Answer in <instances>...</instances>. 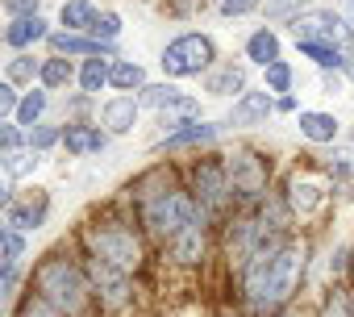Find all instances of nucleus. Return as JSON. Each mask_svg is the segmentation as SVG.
<instances>
[{"mask_svg": "<svg viewBox=\"0 0 354 317\" xmlns=\"http://www.w3.org/2000/svg\"><path fill=\"white\" fill-rule=\"evenodd\" d=\"M304 255H308V246L292 242L283 234V238H267L242 263V300L254 317H271L296 296V288L304 280Z\"/></svg>", "mask_w": 354, "mask_h": 317, "instance_id": "obj_1", "label": "nucleus"}, {"mask_svg": "<svg viewBox=\"0 0 354 317\" xmlns=\"http://www.w3.org/2000/svg\"><path fill=\"white\" fill-rule=\"evenodd\" d=\"M34 296L46 300L63 317H88L92 313V284H88L84 267L71 263L67 255H46L34 267Z\"/></svg>", "mask_w": 354, "mask_h": 317, "instance_id": "obj_2", "label": "nucleus"}, {"mask_svg": "<svg viewBox=\"0 0 354 317\" xmlns=\"http://www.w3.org/2000/svg\"><path fill=\"white\" fill-rule=\"evenodd\" d=\"M84 246H88V255H96V259H104V263L129 271V275H133V271L142 267V259H146L138 230H133L129 221H121V217H96V221H88V226H84Z\"/></svg>", "mask_w": 354, "mask_h": 317, "instance_id": "obj_3", "label": "nucleus"}, {"mask_svg": "<svg viewBox=\"0 0 354 317\" xmlns=\"http://www.w3.org/2000/svg\"><path fill=\"white\" fill-rule=\"evenodd\" d=\"M138 217H142V230L154 242H171L184 226H192L205 213H201V205L192 201L188 188H167L162 197H150L146 205H138Z\"/></svg>", "mask_w": 354, "mask_h": 317, "instance_id": "obj_4", "label": "nucleus"}, {"mask_svg": "<svg viewBox=\"0 0 354 317\" xmlns=\"http://www.w3.org/2000/svg\"><path fill=\"white\" fill-rule=\"evenodd\" d=\"M225 176H230V197L238 205H254V201H263V192L271 184V158L242 146V150L225 154Z\"/></svg>", "mask_w": 354, "mask_h": 317, "instance_id": "obj_5", "label": "nucleus"}, {"mask_svg": "<svg viewBox=\"0 0 354 317\" xmlns=\"http://www.w3.org/2000/svg\"><path fill=\"white\" fill-rule=\"evenodd\" d=\"M162 75L171 80H188V75H201L217 63V42L209 34H180V38H171L162 46Z\"/></svg>", "mask_w": 354, "mask_h": 317, "instance_id": "obj_6", "label": "nucleus"}, {"mask_svg": "<svg viewBox=\"0 0 354 317\" xmlns=\"http://www.w3.org/2000/svg\"><path fill=\"white\" fill-rule=\"evenodd\" d=\"M84 275H88V284H92V296L100 300V309L121 313V309L133 305V280H129V271H121V267H113V263L88 255V259H84Z\"/></svg>", "mask_w": 354, "mask_h": 317, "instance_id": "obj_7", "label": "nucleus"}, {"mask_svg": "<svg viewBox=\"0 0 354 317\" xmlns=\"http://www.w3.org/2000/svg\"><path fill=\"white\" fill-rule=\"evenodd\" d=\"M192 201L201 205V213H221L230 209V176H225V158H201V163L192 167Z\"/></svg>", "mask_w": 354, "mask_h": 317, "instance_id": "obj_8", "label": "nucleus"}, {"mask_svg": "<svg viewBox=\"0 0 354 317\" xmlns=\"http://www.w3.org/2000/svg\"><path fill=\"white\" fill-rule=\"evenodd\" d=\"M292 34H296V42H329V46H342L350 38V26L342 21V13L304 9V13L292 17Z\"/></svg>", "mask_w": 354, "mask_h": 317, "instance_id": "obj_9", "label": "nucleus"}, {"mask_svg": "<svg viewBox=\"0 0 354 317\" xmlns=\"http://www.w3.org/2000/svg\"><path fill=\"white\" fill-rule=\"evenodd\" d=\"M167 246H171V259L180 263V267H196V263H205V251H209V221L196 217L192 226H184L180 234H175Z\"/></svg>", "mask_w": 354, "mask_h": 317, "instance_id": "obj_10", "label": "nucleus"}, {"mask_svg": "<svg viewBox=\"0 0 354 317\" xmlns=\"http://www.w3.org/2000/svg\"><path fill=\"white\" fill-rule=\"evenodd\" d=\"M46 38H50V21H46L42 13L13 17L5 30H0V42H5V46H13V51H30V46L46 42Z\"/></svg>", "mask_w": 354, "mask_h": 317, "instance_id": "obj_11", "label": "nucleus"}, {"mask_svg": "<svg viewBox=\"0 0 354 317\" xmlns=\"http://www.w3.org/2000/svg\"><path fill=\"white\" fill-rule=\"evenodd\" d=\"M59 142H63L67 154L84 158V154H100L104 142H109V134H104L100 125H92V121H67L63 134H59Z\"/></svg>", "mask_w": 354, "mask_h": 317, "instance_id": "obj_12", "label": "nucleus"}, {"mask_svg": "<svg viewBox=\"0 0 354 317\" xmlns=\"http://www.w3.org/2000/svg\"><path fill=\"white\" fill-rule=\"evenodd\" d=\"M46 42H50V51H55V55H63V59H109V55H113V42H96V38L67 34V30L50 34Z\"/></svg>", "mask_w": 354, "mask_h": 317, "instance_id": "obj_13", "label": "nucleus"}, {"mask_svg": "<svg viewBox=\"0 0 354 317\" xmlns=\"http://www.w3.org/2000/svg\"><path fill=\"white\" fill-rule=\"evenodd\" d=\"M271 109H275V100H271L267 88H263V92H242V96L234 100L225 125H234V129H242V125H263V121L271 117Z\"/></svg>", "mask_w": 354, "mask_h": 317, "instance_id": "obj_14", "label": "nucleus"}, {"mask_svg": "<svg viewBox=\"0 0 354 317\" xmlns=\"http://www.w3.org/2000/svg\"><path fill=\"white\" fill-rule=\"evenodd\" d=\"M221 129H225V121H188V125H180V129H171V134H162V150H184V146H205V142H217L221 138Z\"/></svg>", "mask_w": 354, "mask_h": 317, "instance_id": "obj_15", "label": "nucleus"}, {"mask_svg": "<svg viewBox=\"0 0 354 317\" xmlns=\"http://www.w3.org/2000/svg\"><path fill=\"white\" fill-rule=\"evenodd\" d=\"M138 113H142V105L133 96H113L100 105V125H104V134H129L138 125Z\"/></svg>", "mask_w": 354, "mask_h": 317, "instance_id": "obj_16", "label": "nucleus"}, {"mask_svg": "<svg viewBox=\"0 0 354 317\" xmlns=\"http://www.w3.org/2000/svg\"><path fill=\"white\" fill-rule=\"evenodd\" d=\"M167 188H175V172H171L167 163H158V167H150L146 176H138V180L125 188V197H129L133 205H146L150 197H162Z\"/></svg>", "mask_w": 354, "mask_h": 317, "instance_id": "obj_17", "label": "nucleus"}, {"mask_svg": "<svg viewBox=\"0 0 354 317\" xmlns=\"http://www.w3.org/2000/svg\"><path fill=\"white\" fill-rule=\"evenodd\" d=\"M288 205H292V213L313 217V213L325 205V188H321L313 176H292V184H288Z\"/></svg>", "mask_w": 354, "mask_h": 317, "instance_id": "obj_18", "label": "nucleus"}, {"mask_svg": "<svg viewBox=\"0 0 354 317\" xmlns=\"http://www.w3.org/2000/svg\"><path fill=\"white\" fill-rule=\"evenodd\" d=\"M209 96H242L246 92V67L242 63H213V75L205 80Z\"/></svg>", "mask_w": 354, "mask_h": 317, "instance_id": "obj_19", "label": "nucleus"}, {"mask_svg": "<svg viewBox=\"0 0 354 317\" xmlns=\"http://www.w3.org/2000/svg\"><path fill=\"white\" fill-rule=\"evenodd\" d=\"M296 129L308 138V142H333L337 138V129H342V121L333 117V113H317V109H304L300 117H296Z\"/></svg>", "mask_w": 354, "mask_h": 317, "instance_id": "obj_20", "label": "nucleus"}, {"mask_svg": "<svg viewBox=\"0 0 354 317\" xmlns=\"http://www.w3.org/2000/svg\"><path fill=\"white\" fill-rule=\"evenodd\" d=\"M96 5L92 0H63V9H59V26L67 30V34H92V26H96Z\"/></svg>", "mask_w": 354, "mask_h": 317, "instance_id": "obj_21", "label": "nucleus"}, {"mask_svg": "<svg viewBox=\"0 0 354 317\" xmlns=\"http://www.w3.org/2000/svg\"><path fill=\"white\" fill-rule=\"evenodd\" d=\"M46 221V197L34 205V201H9V209H5V226L9 230H21V234H30V230H38Z\"/></svg>", "mask_w": 354, "mask_h": 317, "instance_id": "obj_22", "label": "nucleus"}, {"mask_svg": "<svg viewBox=\"0 0 354 317\" xmlns=\"http://www.w3.org/2000/svg\"><path fill=\"white\" fill-rule=\"evenodd\" d=\"M246 59H250V63H259V67H267V63L283 59L279 34H275V30H254V34L246 38Z\"/></svg>", "mask_w": 354, "mask_h": 317, "instance_id": "obj_23", "label": "nucleus"}, {"mask_svg": "<svg viewBox=\"0 0 354 317\" xmlns=\"http://www.w3.org/2000/svg\"><path fill=\"white\" fill-rule=\"evenodd\" d=\"M109 88H117V92H142L146 88V67L133 63V59L109 63Z\"/></svg>", "mask_w": 354, "mask_h": 317, "instance_id": "obj_24", "label": "nucleus"}, {"mask_svg": "<svg viewBox=\"0 0 354 317\" xmlns=\"http://www.w3.org/2000/svg\"><path fill=\"white\" fill-rule=\"evenodd\" d=\"M46 109H50V92L38 84V88H30V92L17 100V113H13V117H17L21 129H30V125H38V121L46 117Z\"/></svg>", "mask_w": 354, "mask_h": 317, "instance_id": "obj_25", "label": "nucleus"}, {"mask_svg": "<svg viewBox=\"0 0 354 317\" xmlns=\"http://www.w3.org/2000/svg\"><path fill=\"white\" fill-rule=\"evenodd\" d=\"M38 80H42V88H46V92H59V88H67V84L75 80V67H71L63 55H50V59H42Z\"/></svg>", "mask_w": 354, "mask_h": 317, "instance_id": "obj_26", "label": "nucleus"}, {"mask_svg": "<svg viewBox=\"0 0 354 317\" xmlns=\"http://www.w3.org/2000/svg\"><path fill=\"white\" fill-rule=\"evenodd\" d=\"M296 46H300V55L313 59L321 71H342V63H346V51H342V46H329V42H296Z\"/></svg>", "mask_w": 354, "mask_h": 317, "instance_id": "obj_27", "label": "nucleus"}, {"mask_svg": "<svg viewBox=\"0 0 354 317\" xmlns=\"http://www.w3.org/2000/svg\"><path fill=\"white\" fill-rule=\"evenodd\" d=\"M75 80H80L84 96H100V88H109V59H84Z\"/></svg>", "mask_w": 354, "mask_h": 317, "instance_id": "obj_28", "label": "nucleus"}, {"mask_svg": "<svg viewBox=\"0 0 354 317\" xmlns=\"http://www.w3.org/2000/svg\"><path fill=\"white\" fill-rule=\"evenodd\" d=\"M38 67H42V63H38L34 55L17 51V55L9 59V71H5V80H9L13 88H17V84H34V80H38Z\"/></svg>", "mask_w": 354, "mask_h": 317, "instance_id": "obj_29", "label": "nucleus"}, {"mask_svg": "<svg viewBox=\"0 0 354 317\" xmlns=\"http://www.w3.org/2000/svg\"><path fill=\"white\" fill-rule=\"evenodd\" d=\"M292 67H288V59H275V63H267L263 67V84H267V92L271 96H283V92H292Z\"/></svg>", "mask_w": 354, "mask_h": 317, "instance_id": "obj_30", "label": "nucleus"}, {"mask_svg": "<svg viewBox=\"0 0 354 317\" xmlns=\"http://www.w3.org/2000/svg\"><path fill=\"white\" fill-rule=\"evenodd\" d=\"M59 134H63L59 125H50V121H38V125H30V129H26V146H30L34 154H42V150H50V146L59 142Z\"/></svg>", "mask_w": 354, "mask_h": 317, "instance_id": "obj_31", "label": "nucleus"}, {"mask_svg": "<svg viewBox=\"0 0 354 317\" xmlns=\"http://www.w3.org/2000/svg\"><path fill=\"white\" fill-rule=\"evenodd\" d=\"M121 30H125V21H121L117 13H100L88 38H96V42H117V38H121Z\"/></svg>", "mask_w": 354, "mask_h": 317, "instance_id": "obj_32", "label": "nucleus"}, {"mask_svg": "<svg viewBox=\"0 0 354 317\" xmlns=\"http://www.w3.org/2000/svg\"><path fill=\"white\" fill-rule=\"evenodd\" d=\"M263 9L271 21H292L296 13H304V0H263Z\"/></svg>", "mask_w": 354, "mask_h": 317, "instance_id": "obj_33", "label": "nucleus"}, {"mask_svg": "<svg viewBox=\"0 0 354 317\" xmlns=\"http://www.w3.org/2000/svg\"><path fill=\"white\" fill-rule=\"evenodd\" d=\"M0 255H5L9 263H17L21 255H26V238H21V230H0Z\"/></svg>", "mask_w": 354, "mask_h": 317, "instance_id": "obj_34", "label": "nucleus"}, {"mask_svg": "<svg viewBox=\"0 0 354 317\" xmlns=\"http://www.w3.org/2000/svg\"><path fill=\"white\" fill-rule=\"evenodd\" d=\"M17 284H21V263H0V305H5L13 292H17Z\"/></svg>", "mask_w": 354, "mask_h": 317, "instance_id": "obj_35", "label": "nucleus"}, {"mask_svg": "<svg viewBox=\"0 0 354 317\" xmlns=\"http://www.w3.org/2000/svg\"><path fill=\"white\" fill-rule=\"evenodd\" d=\"M34 167H38V158L26 154V150H9L5 154V176H30Z\"/></svg>", "mask_w": 354, "mask_h": 317, "instance_id": "obj_36", "label": "nucleus"}, {"mask_svg": "<svg viewBox=\"0 0 354 317\" xmlns=\"http://www.w3.org/2000/svg\"><path fill=\"white\" fill-rule=\"evenodd\" d=\"M26 146V129L21 125H9V121H0V150H21Z\"/></svg>", "mask_w": 354, "mask_h": 317, "instance_id": "obj_37", "label": "nucleus"}, {"mask_svg": "<svg viewBox=\"0 0 354 317\" xmlns=\"http://www.w3.org/2000/svg\"><path fill=\"white\" fill-rule=\"evenodd\" d=\"M321 317H350V300H346V292H342V288H333V292L325 296Z\"/></svg>", "mask_w": 354, "mask_h": 317, "instance_id": "obj_38", "label": "nucleus"}, {"mask_svg": "<svg viewBox=\"0 0 354 317\" xmlns=\"http://www.w3.org/2000/svg\"><path fill=\"white\" fill-rule=\"evenodd\" d=\"M17 100H21V96H17V88H13L9 80H0V121L17 113Z\"/></svg>", "mask_w": 354, "mask_h": 317, "instance_id": "obj_39", "label": "nucleus"}, {"mask_svg": "<svg viewBox=\"0 0 354 317\" xmlns=\"http://www.w3.org/2000/svg\"><path fill=\"white\" fill-rule=\"evenodd\" d=\"M21 317H63V313H55L46 300H38V296H26L21 300Z\"/></svg>", "mask_w": 354, "mask_h": 317, "instance_id": "obj_40", "label": "nucleus"}, {"mask_svg": "<svg viewBox=\"0 0 354 317\" xmlns=\"http://www.w3.org/2000/svg\"><path fill=\"white\" fill-rule=\"evenodd\" d=\"M217 5H221L225 17H242V13H250V9L259 5V0H217Z\"/></svg>", "mask_w": 354, "mask_h": 317, "instance_id": "obj_41", "label": "nucleus"}, {"mask_svg": "<svg viewBox=\"0 0 354 317\" xmlns=\"http://www.w3.org/2000/svg\"><path fill=\"white\" fill-rule=\"evenodd\" d=\"M5 9H9L13 17H30V13L42 9V0H5Z\"/></svg>", "mask_w": 354, "mask_h": 317, "instance_id": "obj_42", "label": "nucleus"}, {"mask_svg": "<svg viewBox=\"0 0 354 317\" xmlns=\"http://www.w3.org/2000/svg\"><path fill=\"white\" fill-rule=\"evenodd\" d=\"M9 201H13V184L0 176V209H9Z\"/></svg>", "mask_w": 354, "mask_h": 317, "instance_id": "obj_43", "label": "nucleus"}, {"mask_svg": "<svg viewBox=\"0 0 354 317\" xmlns=\"http://www.w3.org/2000/svg\"><path fill=\"white\" fill-rule=\"evenodd\" d=\"M325 92H333V96L342 92V75L337 71H325Z\"/></svg>", "mask_w": 354, "mask_h": 317, "instance_id": "obj_44", "label": "nucleus"}, {"mask_svg": "<svg viewBox=\"0 0 354 317\" xmlns=\"http://www.w3.org/2000/svg\"><path fill=\"white\" fill-rule=\"evenodd\" d=\"M275 109H279V113H292V109H296V96H288V92H283V96L275 100Z\"/></svg>", "mask_w": 354, "mask_h": 317, "instance_id": "obj_45", "label": "nucleus"}, {"mask_svg": "<svg viewBox=\"0 0 354 317\" xmlns=\"http://www.w3.org/2000/svg\"><path fill=\"white\" fill-rule=\"evenodd\" d=\"M342 21L354 26V0H342Z\"/></svg>", "mask_w": 354, "mask_h": 317, "instance_id": "obj_46", "label": "nucleus"}, {"mask_svg": "<svg viewBox=\"0 0 354 317\" xmlns=\"http://www.w3.org/2000/svg\"><path fill=\"white\" fill-rule=\"evenodd\" d=\"M342 71H346V75L354 80V55H346V63H342Z\"/></svg>", "mask_w": 354, "mask_h": 317, "instance_id": "obj_47", "label": "nucleus"}, {"mask_svg": "<svg viewBox=\"0 0 354 317\" xmlns=\"http://www.w3.org/2000/svg\"><path fill=\"white\" fill-rule=\"evenodd\" d=\"M350 271H354V255H350Z\"/></svg>", "mask_w": 354, "mask_h": 317, "instance_id": "obj_48", "label": "nucleus"}, {"mask_svg": "<svg viewBox=\"0 0 354 317\" xmlns=\"http://www.w3.org/2000/svg\"><path fill=\"white\" fill-rule=\"evenodd\" d=\"M0 230H5V226H0Z\"/></svg>", "mask_w": 354, "mask_h": 317, "instance_id": "obj_49", "label": "nucleus"}]
</instances>
